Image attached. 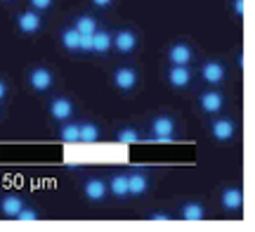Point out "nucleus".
<instances>
[{"mask_svg": "<svg viewBox=\"0 0 255 232\" xmlns=\"http://www.w3.org/2000/svg\"><path fill=\"white\" fill-rule=\"evenodd\" d=\"M241 202H244V195H241V190H237V187H229V190H225L222 192V206L225 209H239L241 206Z\"/></svg>", "mask_w": 255, "mask_h": 232, "instance_id": "obj_12", "label": "nucleus"}, {"mask_svg": "<svg viewBox=\"0 0 255 232\" xmlns=\"http://www.w3.org/2000/svg\"><path fill=\"white\" fill-rule=\"evenodd\" d=\"M76 31L78 33H92V31H97V21L92 17H81L76 21Z\"/></svg>", "mask_w": 255, "mask_h": 232, "instance_id": "obj_21", "label": "nucleus"}, {"mask_svg": "<svg viewBox=\"0 0 255 232\" xmlns=\"http://www.w3.org/2000/svg\"><path fill=\"white\" fill-rule=\"evenodd\" d=\"M182 218H184V221H191V223L203 221V206H201V204H187L182 209Z\"/></svg>", "mask_w": 255, "mask_h": 232, "instance_id": "obj_17", "label": "nucleus"}, {"mask_svg": "<svg viewBox=\"0 0 255 232\" xmlns=\"http://www.w3.org/2000/svg\"><path fill=\"white\" fill-rule=\"evenodd\" d=\"M146 185H149L146 178L142 173H135V176L128 178V195H144Z\"/></svg>", "mask_w": 255, "mask_h": 232, "instance_id": "obj_16", "label": "nucleus"}, {"mask_svg": "<svg viewBox=\"0 0 255 232\" xmlns=\"http://www.w3.org/2000/svg\"><path fill=\"white\" fill-rule=\"evenodd\" d=\"M234 14L244 17V0H234Z\"/></svg>", "mask_w": 255, "mask_h": 232, "instance_id": "obj_27", "label": "nucleus"}, {"mask_svg": "<svg viewBox=\"0 0 255 232\" xmlns=\"http://www.w3.org/2000/svg\"><path fill=\"white\" fill-rule=\"evenodd\" d=\"M114 45H116L119 52H132L137 45V38L132 31H119L116 38H114Z\"/></svg>", "mask_w": 255, "mask_h": 232, "instance_id": "obj_5", "label": "nucleus"}, {"mask_svg": "<svg viewBox=\"0 0 255 232\" xmlns=\"http://www.w3.org/2000/svg\"><path fill=\"white\" fill-rule=\"evenodd\" d=\"M19 28L24 33H36V31H40V17H38L36 12H24L19 17Z\"/></svg>", "mask_w": 255, "mask_h": 232, "instance_id": "obj_9", "label": "nucleus"}, {"mask_svg": "<svg viewBox=\"0 0 255 232\" xmlns=\"http://www.w3.org/2000/svg\"><path fill=\"white\" fill-rule=\"evenodd\" d=\"M201 107H203L208 114L220 112V107H222V95L220 93H206L203 97H201Z\"/></svg>", "mask_w": 255, "mask_h": 232, "instance_id": "obj_14", "label": "nucleus"}, {"mask_svg": "<svg viewBox=\"0 0 255 232\" xmlns=\"http://www.w3.org/2000/svg\"><path fill=\"white\" fill-rule=\"evenodd\" d=\"M173 128H175V123H173V119H168V116H158V119L154 121V126H151L156 140H170L173 138Z\"/></svg>", "mask_w": 255, "mask_h": 232, "instance_id": "obj_2", "label": "nucleus"}, {"mask_svg": "<svg viewBox=\"0 0 255 232\" xmlns=\"http://www.w3.org/2000/svg\"><path fill=\"white\" fill-rule=\"evenodd\" d=\"M213 135H215V140H220V142L229 140L232 135H234L232 121H215V123H213Z\"/></svg>", "mask_w": 255, "mask_h": 232, "instance_id": "obj_13", "label": "nucleus"}, {"mask_svg": "<svg viewBox=\"0 0 255 232\" xmlns=\"http://www.w3.org/2000/svg\"><path fill=\"white\" fill-rule=\"evenodd\" d=\"M168 57H170V62H173V64H189L191 50H189V45H182V43H180V45L170 47Z\"/></svg>", "mask_w": 255, "mask_h": 232, "instance_id": "obj_11", "label": "nucleus"}, {"mask_svg": "<svg viewBox=\"0 0 255 232\" xmlns=\"http://www.w3.org/2000/svg\"><path fill=\"white\" fill-rule=\"evenodd\" d=\"M5 93H7V88H5V83H2V81H0V100H2V97H5Z\"/></svg>", "mask_w": 255, "mask_h": 232, "instance_id": "obj_30", "label": "nucleus"}, {"mask_svg": "<svg viewBox=\"0 0 255 232\" xmlns=\"http://www.w3.org/2000/svg\"><path fill=\"white\" fill-rule=\"evenodd\" d=\"M92 33H81V38H78V50H85V52H90L92 50Z\"/></svg>", "mask_w": 255, "mask_h": 232, "instance_id": "obj_23", "label": "nucleus"}, {"mask_svg": "<svg viewBox=\"0 0 255 232\" xmlns=\"http://www.w3.org/2000/svg\"><path fill=\"white\" fill-rule=\"evenodd\" d=\"M114 81H116V85H119L121 90H132V88L137 85V74L132 71V69L123 66V69H119V71H116Z\"/></svg>", "mask_w": 255, "mask_h": 232, "instance_id": "obj_4", "label": "nucleus"}, {"mask_svg": "<svg viewBox=\"0 0 255 232\" xmlns=\"http://www.w3.org/2000/svg\"><path fill=\"white\" fill-rule=\"evenodd\" d=\"M168 78H170V83H173L175 88H184V85L191 81V74H189V69H187V64H175L173 69H170Z\"/></svg>", "mask_w": 255, "mask_h": 232, "instance_id": "obj_7", "label": "nucleus"}, {"mask_svg": "<svg viewBox=\"0 0 255 232\" xmlns=\"http://www.w3.org/2000/svg\"><path fill=\"white\" fill-rule=\"evenodd\" d=\"M104 195H107V183H102L100 178L85 180V197L90 202H100V199H104Z\"/></svg>", "mask_w": 255, "mask_h": 232, "instance_id": "obj_1", "label": "nucleus"}, {"mask_svg": "<svg viewBox=\"0 0 255 232\" xmlns=\"http://www.w3.org/2000/svg\"><path fill=\"white\" fill-rule=\"evenodd\" d=\"M73 112V107L71 102L66 100V97H59V100H52V104H50V114H52V119L57 121H64V119H69Z\"/></svg>", "mask_w": 255, "mask_h": 232, "instance_id": "obj_6", "label": "nucleus"}, {"mask_svg": "<svg viewBox=\"0 0 255 232\" xmlns=\"http://www.w3.org/2000/svg\"><path fill=\"white\" fill-rule=\"evenodd\" d=\"M62 140L64 142H78V126H64Z\"/></svg>", "mask_w": 255, "mask_h": 232, "instance_id": "obj_22", "label": "nucleus"}, {"mask_svg": "<svg viewBox=\"0 0 255 232\" xmlns=\"http://www.w3.org/2000/svg\"><path fill=\"white\" fill-rule=\"evenodd\" d=\"M0 209H2V214L9 216V218H14V216L24 209V202L19 199L17 195H7L5 199H2V204H0Z\"/></svg>", "mask_w": 255, "mask_h": 232, "instance_id": "obj_10", "label": "nucleus"}, {"mask_svg": "<svg viewBox=\"0 0 255 232\" xmlns=\"http://www.w3.org/2000/svg\"><path fill=\"white\" fill-rule=\"evenodd\" d=\"M97 128L92 126V123H83V126H78V140L81 142H95L97 140Z\"/></svg>", "mask_w": 255, "mask_h": 232, "instance_id": "obj_20", "label": "nucleus"}, {"mask_svg": "<svg viewBox=\"0 0 255 232\" xmlns=\"http://www.w3.org/2000/svg\"><path fill=\"white\" fill-rule=\"evenodd\" d=\"M139 138L135 130H121L119 133V142H135V140Z\"/></svg>", "mask_w": 255, "mask_h": 232, "instance_id": "obj_25", "label": "nucleus"}, {"mask_svg": "<svg viewBox=\"0 0 255 232\" xmlns=\"http://www.w3.org/2000/svg\"><path fill=\"white\" fill-rule=\"evenodd\" d=\"M92 50L95 52H107L111 47V36L104 31H92Z\"/></svg>", "mask_w": 255, "mask_h": 232, "instance_id": "obj_15", "label": "nucleus"}, {"mask_svg": "<svg viewBox=\"0 0 255 232\" xmlns=\"http://www.w3.org/2000/svg\"><path fill=\"white\" fill-rule=\"evenodd\" d=\"M31 85L36 88L38 93H43V90H47V88L52 85V74H50L47 69H36V71L31 74Z\"/></svg>", "mask_w": 255, "mask_h": 232, "instance_id": "obj_8", "label": "nucleus"}, {"mask_svg": "<svg viewBox=\"0 0 255 232\" xmlns=\"http://www.w3.org/2000/svg\"><path fill=\"white\" fill-rule=\"evenodd\" d=\"M92 5H97V7H107V5H111V0H92Z\"/></svg>", "mask_w": 255, "mask_h": 232, "instance_id": "obj_28", "label": "nucleus"}, {"mask_svg": "<svg viewBox=\"0 0 255 232\" xmlns=\"http://www.w3.org/2000/svg\"><path fill=\"white\" fill-rule=\"evenodd\" d=\"M78 38H81V33L76 31V28H66L62 33V43H64V47L66 50H78Z\"/></svg>", "mask_w": 255, "mask_h": 232, "instance_id": "obj_18", "label": "nucleus"}, {"mask_svg": "<svg viewBox=\"0 0 255 232\" xmlns=\"http://www.w3.org/2000/svg\"><path fill=\"white\" fill-rule=\"evenodd\" d=\"M201 76H203V81L206 83H220L222 78H225V66L218 64V62H208V64H203L201 69Z\"/></svg>", "mask_w": 255, "mask_h": 232, "instance_id": "obj_3", "label": "nucleus"}, {"mask_svg": "<svg viewBox=\"0 0 255 232\" xmlns=\"http://www.w3.org/2000/svg\"><path fill=\"white\" fill-rule=\"evenodd\" d=\"M111 195L126 197L128 195V176H114L111 178Z\"/></svg>", "mask_w": 255, "mask_h": 232, "instance_id": "obj_19", "label": "nucleus"}, {"mask_svg": "<svg viewBox=\"0 0 255 232\" xmlns=\"http://www.w3.org/2000/svg\"><path fill=\"white\" fill-rule=\"evenodd\" d=\"M31 5L36 9H47L50 5H52V0H31Z\"/></svg>", "mask_w": 255, "mask_h": 232, "instance_id": "obj_26", "label": "nucleus"}, {"mask_svg": "<svg viewBox=\"0 0 255 232\" xmlns=\"http://www.w3.org/2000/svg\"><path fill=\"white\" fill-rule=\"evenodd\" d=\"M151 221H170V218H168L165 214H154L151 216Z\"/></svg>", "mask_w": 255, "mask_h": 232, "instance_id": "obj_29", "label": "nucleus"}, {"mask_svg": "<svg viewBox=\"0 0 255 232\" xmlns=\"http://www.w3.org/2000/svg\"><path fill=\"white\" fill-rule=\"evenodd\" d=\"M14 218H17V221H38V214L36 211H31V209H21Z\"/></svg>", "mask_w": 255, "mask_h": 232, "instance_id": "obj_24", "label": "nucleus"}]
</instances>
